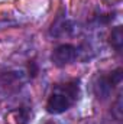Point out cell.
<instances>
[{
  "instance_id": "52a82bcc",
  "label": "cell",
  "mask_w": 123,
  "mask_h": 124,
  "mask_svg": "<svg viewBox=\"0 0 123 124\" xmlns=\"http://www.w3.org/2000/svg\"><path fill=\"white\" fill-rule=\"evenodd\" d=\"M28 71H29V75H31L32 78L38 75V72H39V68H38V65H36V62L31 61L29 63H28Z\"/></svg>"
},
{
  "instance_id": "7a4b0ae2",
  "label": "cell",
  "mask_w": 123,
  "mask_h": 124,
  "mask_svg": "<svg viewBox=\"0 0 123 124\" xmlns=\"http://www.w3.org/2000/svg\"><path fill=\"white\" fill-rule=\"evenodd\" d=\"M75 58H77V48L70 45V43H62L60 46H57L52 52V56H51L52 63L55 66H60V68L71 63Z\"/></svg>"
},
{
  "instance_id": "8992f818",
  "label": "cell",
  "mask_w": 123,
  "mask_h": 124,
  "mask_svg": "<svg viewBox=\"0 0 123 124\" xmlns=\"http://www.w3.org/2000/svg\"><path fill=\"white\" fill-rule=\"evenodd\" d=\"M122 72H123V71L119 68V69L113 71L110 75H107V77H109V79H110V82L113 84V87H114V85H117V84H120V81H122V77H123Z\"/></svg>"
},
{
  "instance_id": "5b68a950",
  "label": "cell",
  "mask_w": 123,
  "mask_h": 124,
  "mask_svg": "<svg viewBox=\"0 0 123 124\" xmlns=\"http://www.w3.org/2000/svg\"><path fill=\"white\" fill-rule=\"evenodd\" d=\"M109 42H110V45L116 49V51H120L123 46V28L122 26H116L112 33H110V36H109Z\"/></svg>"
},
{
  "instance_id": "6da1fadb",
  "label": "cell",
  "mask_w": 123,
  "mask_h": 124,
  "mask_svg": "<svg viewBox=\"0 0 123 124\" xmlns=\"http://www.w3.org/2000/svg\"><path fill=\"white\" fill-rule=\"evenodd\" d=\"M74 101L62 91V88H58L57 91L51 94V97L46 101V111L51 114H61L67 111Z\"/></svg>"
},
{
  "instance_id": "3957f363",
  "label": "cell",
  "mask_w": 123,
  "mask_h": 124,
  "mask_svg": "<svg viewBox=\"0 0 123 124\" xmlns=\"http://www.w3.org/2000/svg\"><path fill=\"white\" fill-rule=\"evenodd\" d=\"M23 84L22 74L18 71H10L4 72L0 75V93L1 94H12L16 93Z\"/></svg>"
},
{
  "instance_id": "277c9868",
  "label": "cell",
  "mask_w": 123,
  "mask_h": 124,
  "mask_svg": "<svg viewBox=\"0 0 123 124\" xmlns=\"http://www.w3.org/2000/svg\"><path fill=\"white\" fill-rule=\"evenodd\" d=\"M112 90H113V84L110 82L109 77H101L94 84V94L97 98H101V100L107 98L112 93Z\"/></svg>"
}]
</instances>
